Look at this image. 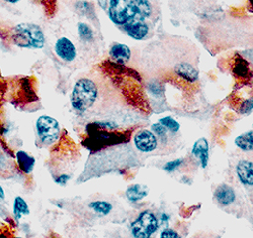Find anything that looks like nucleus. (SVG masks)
<instances>
[{"label": "nucleus", "mask_w": 253, "mask_h": 238, "mask_svg": "<svg viewBox=\"0 0 253 238\" xmlns=\"http://www.w3.org/2000/svg\"><path fill=\"white\" fill-rule=\"evenodd\" d=\"M117 128L118 126L112 122H92L87 125L88 137L83 143L93 151L129 142L135 127L126 131H118Z\"/></svg>", "instance_id": "1"}, {"label": "nucleus", "mask_w": 253, "mask_h": 238, "mask_svg": "<svg viewBox=\"0 0 253 238\" xmlns=\"http://www.w3.org/2000/svg\"><path fill=\"white\" fill-rule=\"evenodd\" d=\"M11 44L23 49H43L46 35L42 28L32 23H22L14 26L9 32Z\"/></svg>", "instance_id": "2"}, {"label": "nucleus", "mask_w": 253, "mask_h": 238, "mask_svg": "<svg viewBox=\"0 0 253 238\" xmlns=\"http://www.w3.org/2000/svg\"><path fill=\"white\" fill-rule=\"evenodd\" d=\"M99 95L96 82L90 78H80L74 85L71 93V105L79 113H85L95 105Z\"/></svg>", "instance_id": "3"}, {"label": "nucleus", "mask_w": 253, "mask_h": 238, "mask_svg": "<svg viewBox=\"0 0 253 238\" xmlns=\"http://www.w3.org/2000/svg\"><path fill=\"white\" fill-rule=\"evenodd\" d=\"M36 131L38 138L45 145H52L60 138V123L57 119L49 115H42L37 119Z\"/></svg>", "instance_id": "4"}, {"label": "nucleus", "mask_w": 253, "mask_h": 238, "mask_svg": "<svg viewBox=\"0 0 253 238\" xmlns=\"http://www.w3.org/2000/svg\"><path fill=\"white\" fill-rule=\"evenodd\" d=\"M109 16L117 26H123L136 16L133 0H110Z\"/></svg>", "instance_id": "5"}, {"label": "nucleus", "mask_w": 253, "mask_h": 238, "mask_svg": "<svg viewBox=\"0 0 253 238\" xmlns=\"http://www.w3.org/2000/svg\"><path fill=\"white\" fill-rule=\"evenodd\" d=\"M157 229L158 220L149 210L143 211L131 225L132 234L137 238H149Z\"/></svg>", "instance_id": "6"}, {"label": "nucleus", "mask_w": 253, "mask_h": 238, "mask_svg": "<svg viewBox=\"0 0 253 238\" xmlns=\"http://www.w3.org/2000/svg\"><path fill=\"white\" fill-rule=\"evenodd\" d=\"M230 106L239 114H247L253 110V86L242 85V87L229 97Z\"/></svg>", "instance_id": "7"}, {"label": "nucleus", "mask_w": 253, "mask_h": 238, "mask_svg": "<svg viewBox=\"0 0 253 238\" xmlns=\"http://www.w3.org/2000/svg\"><path fill=\"white\" fill-rule=\"evenodd\" d=\"M229 66L232 75L234 76L237 83L247 85L251 83L253 78V70L249 62L239 54H234L230 58Z\"/></svg>", "instance_id": "8"}, {"label": "nucleus", "mask_w": 253, "mask_h": 238, "mask_svg": "<svg viewBox=\"0 0 253 238\" xmlns=\"http://www.w3.org/2000/svg\"><path fill=\"white\" fill-rule=\"evenodd\" d=\"M123 31L134 39L142 40L145 39L149 34V26L145 23V19L135 16L131 20L126 21L122 26Z\"/></svg>", "instance_id": "9"}, {"label": "nucleus", "mask_w": 253, "mask_h": 238, "mask_svg": "<svg viewBox=\"0 0 253 238\" xmlns=\"http://www.w3.org/2000/svg\"><path fill=\"white\" fill-rule=\"evenodd\" d=\"M135 145L136 147L142 151V153H151L155 150L158 145V140L156 136L147 129H143L136 134L135 138Z\"/></svg>", "instance_id": "10"}, {"label": "nucleus", "mask_w": 253, "mask_h": 238, "mask_svg": "<svg viewBox=\"0 0 253 238\" xmlns=\"http://www.w3.org/2000/svg\"><path fill=\"white\" fill-rule=\"evenodd\" d=\"M56 55L64 62H72L75 60L77 51L75 45L68 37H60L55 44Z\"/></svg>", "instance_id": "11"}, {"label": "nucleus", "mask_w": 253, "mask_h": 238, "mask_svg": "<svg viewBox=\"0 0 253 238\" xmlns=\"http://www.w3.org/2000/svg\"><path fill=\"white\" fill-rule=\"evenodd\" d=\"M174 73L182 81L187 82L189 84L196 83L199 78V73L197 69L194 66H192L191 64L185 62H181L176 65L174 67Z\"/></svg>", "instance_id": "12"}, {"label": "nucleus", "mask_w": 253, "mask_h": 238, "mask_svg": "<svg viewBox=\"0 0 253 238\" xmlns=\"http://www.w3.org/2000/svg\"><path fill=\"white\" fill-rule=\"evenodd\" d=\"M16 164L19 169V170L25 175H30L34 170L36 160L34 157H32L30 154H28L25 150H18L16 155Z\"/></svg>", "instance_id": "13"}, {"label": "nucleus", "mask_w": 253, "mask_h": 238, "mask_svg": "<svg viewBox=\"0 0 253 238\" xmlns=\"http://www.w3.org/2000/svg\"><path fill=\"white\" fill-rule=\"evenodd\" d=\"M237 176L240 182L246 186H253V163L240 161L236 167Z\"/></svg>", "instance_id": "14"}, {"label": "nucleus", "mask_w": 253, "mask_h": 238, "mask_svg": "<svg viewBox=\"0 0 253 238\" xmlns=\"http://www.w3.org/2000/svg\"><path fill=\"white\" fill-rule=\"evenodd\" d=\"M131 59V50L128 46L123 44H115L110 50V60L119 63L126 64Z\"/></svg>", "instance_id": "15"}, {"label": "nucleus", "mask_w": 253, "mask_h": 238, "mask_svg": "<svg viewBox=\"0 0 253 238\" xmlns=\"http://www.w3.org/2000/svg\"><path fill=\"white\" fill-rule=\"evenodd\" d=\"M215 198L219 204L222 206H228L235 202L236 195L234 190L227 185H222L218 187L215 192Z\"/></svg>", "instance_id": "16"}, {"label": "nucleus", "mask_w": 253, "mask_h": 238, "mask_svg": "<svg viewBox=\"0 0 253 238\" xmlns=\"http://www.w3.org/2000/svg\"><path fill=\"white\" fill-rule=\"evenodd\" d=\"M192 154L200 160L202 168L205 169L209 162V144L207 139L200 138L197 140L193 146Z\"/></svg>", "instance_id": "17"}, {"label": "nucleus", "mask_w": 253, "mask_h": 238, "mask_svg": "<svg viewBox=\"0 0 253 238\" xmlns=\"http://www.w3.org/2000/svg\"><path fill=\"white\" fill-rule=\"evenodd\" d=\"M148 195V188L144 185L136 184L130 186L126 191V196L131 202H138Z\"/></svg>", "instance_id": "18"}, {"label": "nucleus", "mask_w": 253, "mask_h": 238, "mask_svg": "<svg viewBox=\"0 0 253 238\" xmlns=\"http://www.w3.org/2000/svg\"><path fill=\"white\" fill-rule=\"evenodd\" d=\"M29 214H30V208L26 200L23 197L16 196L13 201V215H14L15 221L18 222L20 219H22V217Z\"/></svg>", "instance_id": "19"}, {"label": "nucleus", "mask_w": 253, "mask_h": 238, "mask_svg": "<svg viewBox=\"0 0 253 238\" xmlns=\"http://www.w3.org/2000/svg\"><path fill=\"white\" fill-rule=\"evenodd\" d=\"M133 3L136 9V16L146 19L152 15L153 8L148 0H133Z\"/></svg>", "instance_id": "20"}, {"label": "nucleus", "mask_w": 253, "mask_h": 238, "mask_svg": "<svg viewBox=\"0 0 253 238\" xmlns=\"http://www.w3.org/2000/svg\"><path fill=\"white\" fill-rule=\"evenodd\" d=\"M235 144L244 151L253 150V131L246 132L237 136L235 139Z\"/></svg>", "instance_id": "21"}, {"label": "nucleus", "mask_w": 253, "mask_h": 238, "mask_svg": "<svg viewBox=\"0 0 253 238\" xmlns=\"http://www.w3.org/2000/svg\"><path fill=\"white\" fill-rule=\"evenodd\" d=\"M75 11L80 15L87 16L88 18L94 19L95 18V10L91 3L87 1H77L74 5Z\"/></svg>", "instance_id": "22"}, {"label": "nucleus", "mask_w": 253, "mask_h": 238, "mask_svg": "<svg viewBox=\"0 0 253 238\" xmlns=\"http://www.w3.org/2000/svg\"><path fill=\"white\" fill-rule=\"evenodd\" d=\"M77 32L79 38L84 42H91L94 38V33L91 27L85 23H79L77 25Z\"/></svg>", "instance_id": "23"}, {"label": "nucleus", "mask_w": 253, "mask_h": 238, "mask_svg": "<svg viewBox=\"0 0 253 238\" xmlns=\"http://www.w3.org/2000/svg\"><path fill=\"white\" fill-rule=\"evenodd\" d=\"M89 208L99 215H108L113 210V205L105 201H94L89 204Z\"/></svg>", "instance_id": "24"}, {"label": "nucleus", "mask_w": 253, "mask_h": 238, "mask_svg": "<svg viewBox=\"0 0 253 238\" xmlns=\"http://www.w3.org/2000/svg\"><path fill=\"white\" fill-rule=\"evenodd\" d=\"M159 122H160L162 125H164V126L168 129V131L172 132L173 134L177 133V132L179 131V128H180L179 123H178L174 118H172L171 116H165V117L161 118V119L159 120Z\"/></svg>", "instance_id": "25"}, {"label": "nucleus", "mask_w": 253, "mask_h": 238, "mask_svg": "<svg viewBox=\"0 0 253 238\" xmlns=\"http://www.w3.org/2000/svg\"><path fill=\"white\" fill-rule=\"evenodd\" d=\"M33 1L39 3L48 12V14L54 12L57 6V0H33Z\"/></svg>", "instance_id": "26"}, {"label": "nucleus", "mask_w": 253, "mask_h": 238, "mask_svg": "<svg viewBox=\"0 0 253 238\" xmlns=\"http://www.w3.org/2000/svg\"><path fill=\"white\" fill-rule=\"evenodd\" d=\"M152 131L154 132V134L156 136H158L160 137L161 141H163V142L167 141V138H168V136H167V128L164 125H162L160 122L155 123V124L152 125Z\"/></svg>", "instance_id": "27"}, {"label": "nucleus", "mask_w": 253, "mask_h": 238, "mask_svg": "<svg viewBox=\"0 0 253 238\" xmlns=\"http://www.w3.org/2000/svg\"><path fill=\"white\" fill-rule=\"evenodd\" d=\"M183 163V160L182 159H178V160H174V161H171V162H168L167 164H165L163 166V170L168 171V172H171L173 171L174 170H176L181 164Z\"/></svg>", "instance_id": "28"}, {"label": "nucleus", "mask_w": 253, "mask_h": 238, "mask_svg": "<svg viewBox=\"0 0 253 238\" xmlns=\"http://www.w3.org/2000/svg\"><path fill=\"white\" fill-rule=\"evenodd\" d=\"M161 238H180L181 236L172 229H165L160 234Z\"/></svg>", "instance_id": "29"}, {"label": "nucleus", "mask_w": 253, "mask_h": 238, "mask_svg": "<svg viewBox=\"0 0 253 238\" xmlns=\"http://www.w3.org/2000/svg\"><path fill=\"white\" fill-rule=\"evenodd\" d=\"M70 178H71V177H70L69 175L63 174V175H61V176L57 177L55 182H56L58 185H60V186H65V185L68 183V181L70 180Z\"/></svg>", "instance_id": "30"}, {"label": "nucleus", "mask_w": 253, "mask_h": 238, "mask_svg": "<svg viewBox=\"0 0 253 238\" xmlns=\"http://www.w3.org/2000/svg\"><path fill=\"white\" fill-rule=\"evenodd\" d=\"M97 3L102 10H104V11L108 10V6H109L108 0H97Z\"/></svg>", "instance_id": "31"}, {"label": "nucleus", "mask_w": 253, "mask_h": 238, "mask_svg": "<svg viewBox=\"0 0 253 238\" xmlns=\"http://www.w3.org/2000/svg\"><path fill=\"white\" fill-rule=\"evenodd\" d=\"M3 1L8 3V4H16L20 1V0H3Z\"/></svg>", "instance_id": "32"}, {"label": "nucleus", "mask_w": 253, "mask_h": 238, "mask_svg": "<svg viewBox=\"0 0 253 238\" xmlns=\"http://www.w3.org/2000/svg\"><path fill=\"white\" fill-rule=\"evenodd\" d=\"M247 3H248L249 11L253 12V0H247Z\"/></svg>", "instance_id": "33"}, {"label": "nucleus", "mask_w": 253, "mask_h": 238, "mask_svg": "<svg viewBox=\"0 0 253 238\" xmlns=\"http://www.w3.org/2000/svg\"><path fill=\"white\" fill-rule=\"evenodd\" d=\"M4 197H5V194H4V191H3L2 187H1V186H0V198H1V199H4Z\"/></svg>", "instance_id": "34"}, {"label": "nucleus", "mask_w": 253, "mask_h": 238, "mask_svg": "<svg viewBox=\"0 0 253 238\" xmlns=\"http://www.w3.org/2000/svg\"><path fill=\"white\" fill-rule=\"evenodd\" d=\"M168 218H169V217H168L167 215L162 214V217H161V219H163V221H167V219H168Z\"/></svg>", "instance_id": "35"}]
</instances>
